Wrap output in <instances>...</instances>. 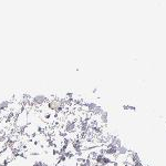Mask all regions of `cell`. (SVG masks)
I'll use <instances>...</instances> for the list:
<instances>
[{
	"label": "cell",
	"mask_w": 166,
	"mask_h": 166,
	"mask_svg": "<svg viewBox=\"0 0 166 166\" xmlns=\"http://www.w3.org/2000/svg\"><path fill=\"white\" fill-rule=\"evenodd\" d=\"M64 106H65L64 101L61 100V98H52V100H50L49 102H48V104H47L48 110L53 111L55 113H61L62 110L64 109Z\"/></svg>",
	"instance_id": "6da1fadb"
},
{
	"label": "cell",
	"mask_w": 166,
	"mask_h": 166,
	"mask_svg": "<svg viewBox=\"0 0 166 166\" xmlns=\"http://www.w3.org/2000/svg\"><path fill=\"white\" fill-rule=\"evenodd\" d=\"M29 123V116L27 114V111H21L16 117V125L19 129H25Z\"/></svg>",
	"instance_id": "7a4b0ae2"
},
{
	"label": "cell",
	"mask_w": 166,
	"mask_h": 166,
	"mask_svg": "<svg viewBox=\"0 0 166 166\" xmlns=\"http://www.w3.org/2000/svg\"><path fill=\"white\" fill-rule=\"evenodd\" d=\"M50 100L47 95L44 94H36L31 98V101H30V104L32 105H36V106H42L44 104H48Z\"/></svg>",
	"instance_id": "3957f363"
},
{
	"label": "cell",
	"mask_w": 166,
	"mask_h": 166,
	"mask_svg": "<svg viewBox=\"0 0 166 166\" xmlns=\"http://www.w3.org/2000/svg\"><path fill=\"white\" fill-rule=\"evenodd\" d=\"M78 127V124L75 121H67L63 125V132L64 133H73Z\"/></svg>",
	"instance_id": "277c9868"
},
{
	"label": "cell",
	"mask_w": 166,
	"mask_h": 166,
	"mask_svg": "<svg viewBox=\"0 0 166 166\" xmlns=\"http://www.w3.org/2000/svg\"><path fill=\"white\" fill-rule=\"evenodd\" d=\"M107 143H110L111 145H113V146H116L117 148L120 147L121 145H123L122 140H121L118 136H112V137L110 138V141L107 142Z\"/></svg>",
	"instance_id": "5b68a950"
},
{
	"label": "cell",
	"mask_w": 166,
	"mask_h": 166,
	"mask_svg": "<svg viewBox=\"0 0 166 166\" xmlns=\"http://www.w3.org/2000/svg\"><path fill=\"white\" fill-rule=\"evenodd\" d=\"M98 120H100V122H101L102 125H106L109 123V113H107V111H103L101 113V115L98 116Z\"/></svg>",
	"instance_id": "8992f818"
},
{
	"label": "cell",
	"mask_w": 166,
	"mask_h": 166,
	"mask_svg": "<svg viewBox=\"0 0 166 166\" xmlns=\"http://www.w3.org/2000/svg\"><path fill=\"white\" fill-rule=\"evenodd\" d=\"M10 104H11V101H9V100H5V101L0 102V115L10 107Z\"/></svg>",
	"instance_id": "52a82bcc"
},
{
	"label": "cell",
	"mask_w": 166,
	"mask_h": 166,
	"mask_svg": "<svg viewBox=\"0 0 166 166\" xmlns=\"http://www.w3.org/2000/svg\"><path fill=\"white\" fill-rule=\"evenodd\" d=\"M129 148L126 147L125 145H121L120 147L117 148V155L116 157H118V156H124V155H127V154H129Z\"/></svg>",
	"instance_id": "ba28073f"
},
{
	"label": "cell",
	"mask_w": 166,
	"mask_h": 166,
	"mask_svg": "<svg viewBox=\"0 0 166 166\" xmlns=\"http://www.w3.org/2000/svg\"><path fill=\"white\" fill-rule=\"evenodd\" d=\"M122 109L124 111H129V112H136V107L134 105H129V104H124L122 105Z\"/></svg>",
	"instance_id": "9c48e42d"
},
{
	"label": "cell",
	"mask_w": 166,
	"mask_h": 166,
	"mask_svg": "<svg viewBox=\"0 0 166 166\" xmlns=\"http://www.w3.org/2000/svg\"><path fill=\"white\" fill-rule=\"evenodd\" d=\"M7 140H8V138H7V136L5 135L3 133H1V132H0V145H1V144H5V143L7 142Z\"/></svg>",
	"instance_id": "30bf717a"
},
{
	"label": "cell",
	"mask_w": 166,
	"mask_h": 166,
	"mask_svg": "<svg viewBox=\"0 0 166 166\" xmlns=\"http://www.w3.org/2000/svg\"><path fill=\"white\" fill-rule=\"evenodd\" d=\"M0 166H7V164H1Z\"/></svg>",
	"instance_id": "8fae6325"
}]
</instances>
